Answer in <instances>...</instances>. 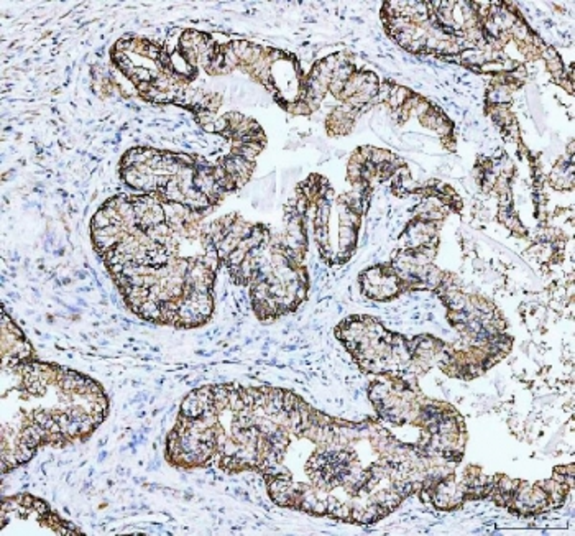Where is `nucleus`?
I'll return each mask as SVG.
<instances>
[{"mask_svg":"<svg viewBox=\"0 0 575 536\" xmlns=\"http://www.w3.org/2000/svg\"><path fill=\"white\" fill-rule=\"evenodd\" d=\"M359 282L362 294L376 302H388L395 296L405 294L400 278L396 277L390 263L376 265L362 272Z\"/></svg>","mask_w":575,"mask_h":536,"instance_id":"f257e3e1","label":"nucleus"},{"mask_svg":"<svg viewBox=\"0 0 575 536\" xmlns=\"http://www.w3.org/2000/svg\"><path fill=\"white\" fill-rule=\"evenodd\" d=\"M38 359L32 344L26 341L24 333L9 319L7 313L2 311V361L4 367L17 366L20 362Z\"/></svg>","mask_w":575,"mask_h":536,"instance_id":"f03ea898","label":"nucleus"},{"mask_svg":"<svg viewBox=\"0 0 575 536\" xmlns=\"http://www.w3.org/2000/svg\"><path fill=\"white\" fill-rule=\"evenodd\" d=\"M135 226L140 231L167 222L165 202L159 201L155 194L134 196Z\"/></svg>","mask_w":575,"mask_h":536,"instance_id":"7ed1b4c3","label":"nucleus"},{"mask_svg":"<svg viewBox=\"0 0 575 536\" xmlns=\"http://www.w3.org/2000/svg\"><path fill=\"white\" fill-rule=\"evenodd\" d=\"M209 415H217L214 410V394L212 386L200 387L198 390H192L181 403L180 417L184 418H202Z\"/></svg>","mask_w":575,"mask_h":536,"instance_id":"20e7f679","label":"nucleus"}]
</instances>
